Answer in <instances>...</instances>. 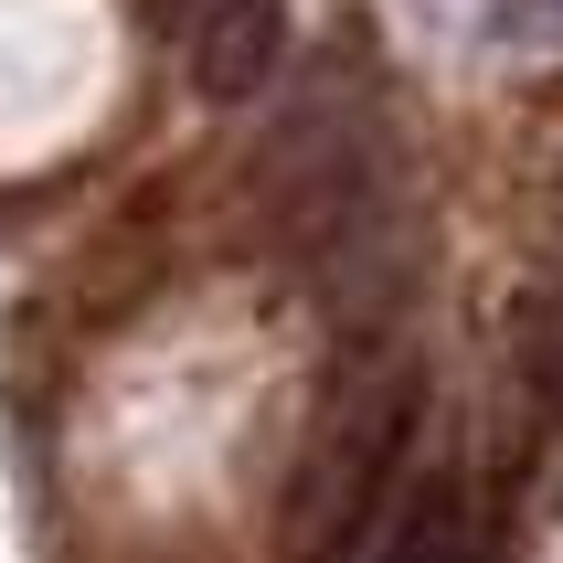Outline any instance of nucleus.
Listing matches in <instances>:
<instances>
[{
	"instance_id": "obj_3",
	"label": "nucleus",
	"mask_w": 563,
	"mask_h": 563,
	"mask_svg": "<svg viewBox=\"0 0 563 563\" xmlns=\"http://www.w3.org/2000/svg\"><path fill=\"white\" fill-rule=\"evenodd\" d=\"M373 563H478V510H468V478L437 468L415 478V500L394 510V532H383Z\"/></svg>"
},
{
	"instance_id": "obj_1",
	"label": "nucleus",
	"mask_w": 563,
	"mask_h": 563,
	"mask_svg": "<svg viewBox=\"0 0 563 563\" xmlns=\"http://www.w3.org/2000/svg\"><path fill=\"white\" fill-rule=\"evenodd\" d=\"M415 415H426V383L415 373H383V383H362L341 405V426L319 437L309 478H298V542L309 553H341L383 510V489H394V468H405V446H415Z\"/></svg>"
},
{
	"instance_id": "obj_6",
	"label": "nucleus",
	"mask_w": 563,
	"mask_h": 563,
	"mask_svg": "<svg viewBox=\"0 0 563 563\" xmlns=\"http://www.w3.org/2000/svg\"><path fill=\"white\" fill-rule=\"evenodd\" d=\"M150 11H159V22H170V11H191V0H150Z\"/></svg>"
},
{
	"instance_id": "obj_5",
	"label": "nucleus",
	"mask_w": 563,
	"mask_h": 563,
	"mask_svg": "<svg viewBox=\"0 0 563 563\" xmlns=\"http://www.w3.org/2000/svg\"><path fill=\"white\" fill-rule=\"evenodd\" d=\"M489 43H521V54H563V0H500V11H489Z\"/></svg>"
},
{
	"instance_id": "obj_2",
	"label": "nucleus",
	"mask_w": 563,
	"mask_h": 563,
	"mask_svg": "<svg viewBox=\"0 0 563 563\" xmlns=\"http://www.w3.org/2000/svg\"><path fill=\"white\" fill-rule=\"evenodd\" d=\"M287 54V0H213V22L191 32V86L213 107H245Z\"/></svg>"
},
{
	"instance_id": "obj_4",
	"label": "nucleus",
	"mask_w": 563,
	"mask_h": 563,
	"mask_svg": "<svg viewBox=\"0 0 563 563\" xmlns=\"http://www.w3.org/2000/svg\"><path fill=\"white\" fill-rule=\"evenodd\" d=\"M521 373H532V394L563 415V287H542L532 309H521Z\"/></svg>"
}]
</instances>
